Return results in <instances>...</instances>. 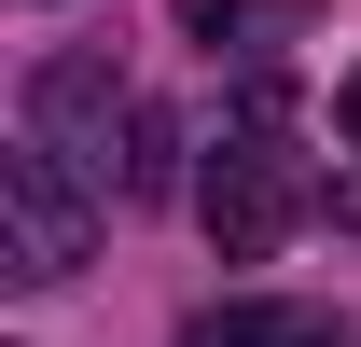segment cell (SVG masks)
<instances>
[{
	"instance_id": "3",
	"label": "cell",
	"mask_w": 361,
	"mask_h": 347,
	"mask_svg": "<svg viewBox=\"0 0 361 347\" xmlns=\"http://www.w3.org/2000/svg\"><path fill=\"white\" fill-rule=\"evenodd\" d=\"M84 250H97V195L56 167L42 139H14V153H0V264H14L28 292H56Z\"/></svg>"
},
{
	"instance_id": "2",
	"label": "cell",
	"mask_w": 361,
	"mask_h": 347,
	"mask_svg": "<svg viewBox=\"0 0 361 347\" xmlns=\"http://www.w3.org/2000/svg\"><path fill=\"white\" fill-rule=\"evenodd\" d=\"M195 222H209V250H223V264H264L278 236L306 222V167H292V139H278V97H250V126L209 153Z\"/></svg>"
},
{
	"instance_id": "1",
	"label": "cell",
	"mask_w": 361,
	"mask_h": 347,
	"mask_svg": "<svg viewBox=\"0 0 361 347\" xmlns=\"http://www.w3.org/2000/svg\"><path fill=\"white\" fill-rule=\"evenodd\" d=\"M28 139L84 181L97 209H111V195H126V209L167 195V111L139 84H111L97 56H42V70H28Z\"/></svg>"
},
{
	"instance_id": "5",
	"label": "cell",
	"mask_w": 361,
	"mask_h": 347,
	"mask_svg": "<svg viewBox=\"0 0 361 347\" xmlns=\"http://www.w3.org/2000/svg\"><path fill=\"white\" fill-rule=\"evenodd\" d=\"M334 126H348V153H361V70H348V97H334Z\"/></svg>"
},
{
	"instance_id": "4",
	"label": "cell",
	"mask_w": 361,
	"mask_h": 347,
	"mask_svg": "<svg viewBox=\"0 0 361 347\" xmlns=\"http://www.w3.org/2000/svg\"><path fill=\"white\" fill-rule=\"evenodd\" d=\"M180 347H361L348 319H319V305H209Z\"/></svg>"
}]
</instances>
